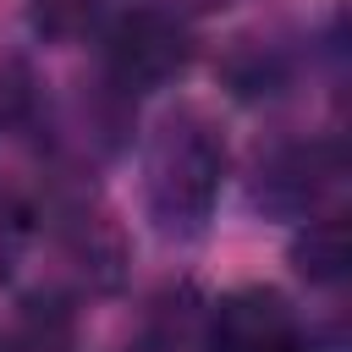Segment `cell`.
Instances as JSON below:
<instances>
[{
  "label": "cell",
  "mask_w": 352,
  "mask_h": 352,
  "mask_svg": "<svg viewBox=\"0 0 352 352\" xmlns=\"http://www.w3.org/2000/svg\"><path fill=\"white\" fill-rule=\"evenodd\" d=\"M336 176H341L336 154H324V148H280L258 170V204L275 209V214H308Z\"/></svg>",
  "instance_id": "cell-4"
},
{
  "label": "cell",
  "mask_w": 352,
  "mask_h": 352,
  "mask_svg": "<svg viewBox=\"0 0 352 352\" xmlns=\"http://www.w3.org/2000/svg\"><path fill=\"white\" fill-rule=\"evenodd\" d=\"M226 176V143L198 110H176L160 121L143 154V187L148 209L165 236H198Z\"/></svg>",
  "instance_id": "cell-1"
},
{
  "label": "cell",
  "mask_w": 352,
  "mask_h": 352,
  "mask_svg": "<svg viewBox=\"0 0 352 352\" xmlns=\"http://www.w3.org/2000/svg\"><path fill=\"white\" fill-rule=\"evenodd\" d=\"M104 0H28V22L44 33V38H82L94 22H99Z\"/></svg>",
  "instance_id": "cell-6"
},
{
  "label": "cell",
  "mask_w": 352,
  "mask_h": 352,
  "mask_svg": "<svg viewBox=\"0 0 352 352\" xmlns=\"http://www.w3.org/2000/svg\"><path fill=\"white\" fill-rule=\"evenodd\" d=\"M204 352H308V336L280 292L236 286L209 308Z\"/></svg>",
  "instance_id": "cell-3"
},
{
  "label": "cell",
  "mask_w": 352,
  "mask_h": 352,
  "mask_svg": "<svg viewBox=\"0 0 352 352\" xmlns=\"http://www.w3.org/2000/svg\"><path fill=\"white\" fill-rule=\"evenodd\" d=\"M187 60H192V38L170 11L138 6V11L116 16L104 33V66H110L116 88H126V94L165 88L170 77L187 72Z\"/></svg>",
  "instance_id": "cell-2"
},
{
  "label": "cell",
  "mask_w": 352,
  "mask_h": 352,
  "mask_svg": "<svg viewBox=\"0 0 352 352\" xmlns=\"http://www.w3.org/2000/svg\"><path fill=\"white\" fill-rule=\"evenodd\" d=\"M22 242H28V209H22L11 192H0V280L16 270Z\"/></svg>",
  "instance_id": "cell-7"
},
{
  "label": "cell",
  "mask_w": 352,
  "mask_h": 352,
  "mask_svg": "<svg viewBox=\"0 0 352 352\" xmlns=\"http://www.w3.org/2000/svg\"><path fill=\"white\" fill-rule=\"evenodd\" d=\"M346 258H352V236H346V220L341 214H324V220H308V231L292 242V264L302 280L314 286H336L346 275Z\"/></svg>",
  "instance_id": "cell-5"
}]
</instances>
